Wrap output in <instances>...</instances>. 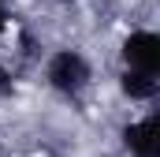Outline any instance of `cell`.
Listing matches in <instances>:
<instances>
[{
	"mask_svg": "<svg viewBox=\"0 0 160 157\" xmlns=\"http://www.w3.org/2000/svg\"><path fill=\"white\" fill-rule=\"evenodd\" d=\"M45 82L52 94H60L63 101H78L82 94L93 86V64L82 49H56L45 60Z\"/></svg>",
	"mask_w": 160,
	"mask_h": 157,
	"instance_id": "6da1fadb",
	"label": "cell"
},
{
	"mask_svg": "<svg viewBox=\"0 0 160 157\" xmlns=\"http://www.w3.org/2000/svg\"><path fill=\"white\" fill-rule=\"evenodd\" d=\"M119 60L130 71L160 75V34L157 30H130L119 45Z\"/></svg>",
	"mask_w": 160,
	"mask_h": 157,
	"instance_id": "7a4b0ae2",
	"label": "cell"
},
{
	"mask_svg": "<svg viewBox=\"0 0 160 157\" xmlns=\"http://www.w3.org/2000/svg\"><path fill=\"white\" fill-rule=\"evenodd\" d=\"M119 138H123V150L130 157H160V112L130 120L119 131Z\"/></svg>",
	"mask_w": 160,
	"mask_h": 157,
	"instance_id": "3957f363",
	"label": "cell"
},
{
	"mask_svg": "<svg viewBox=\"0 0 160 157\" xmlns=\"http://www.w3.org/2000/svg\"><path fill=\"white\" fill-rule=\"evenodd\" d=\"M119 90H123V97L149 105V101L160 94V78L157 75H145V71H130V68H123V71H119Z\"/></svg>",
	"mask_w": 160,
	"mask_h": 157,
	"instance_id": "277c9868",
	"label": "cell"
},
{
	"mask_svg": "<svg viewBox=\"0 0 160 157\" xmlns=\"http://www.w3.org/2000/svg\"><path fill=\"white\" fill-rule=\"evenodd\" d=\"M15 94V75L8 68H0V97H11Z\"/></svg>",
	"mask_w": 160,
	"mask_h": 157,
	"instance_id": "5b68a950",
	"label": "cell"
},
{
	"mask_svg": "<svg viewBox=\"0 0 160 157\" xmlns=\"http://www.w3.org/2000/svg\"><path fill=\"white\" fill-rule=\"evenodd\" d=\"M8 19H11V15H8V4L0 0V38H4V30H8Z\"/></svg>",
	"mask_w": 160,
	"mask_h": 157,
	"instance_id": "8992f818",
	"label": "cell"
},
{
	"mask_svg": "<svg viewBox=\"0 0 160 157\" xmlns=\"http://www.w3.org/2000/svg\"><path fill=\"white\" fill-rule=\"evenodd\" d=\"M60 4H78V0H60Z\"/></svg>",
	"mask_w": 160,
	"mask_h": 157,
	"instance_id": "52a82bcc",
	"label": "cell"
}]
</instances>
